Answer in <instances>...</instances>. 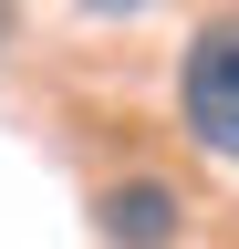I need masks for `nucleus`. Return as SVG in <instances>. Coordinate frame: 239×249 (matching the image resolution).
Wrapping results in <instances>:
<instances>
[{
  "mask_svg": "<svg viewBox=\"0 0 239 249\" xmlns=\"http://www.w3.org/2000/svg\"><path fill=\"white\" fill-rule=\"evenodd\" d=\"M177 124H187V145H198V156L239 166V11L198 21L187 62H177Z\"/></svg>",
  "mask_w": 239,
  "mask_h": 249,
  "instance_id": "1",
  "label": "nucleus"
},
{
  "mask_svg": "<svg viewBox=\"0 0 239 249\" xmlns=\"http://www.w3.org/2000/svg\"><path fill=\"white\" fill-rule=\"evenodd\" d=\"M94 239L104 249H177L187 239V197H177L166 177H114L94 197Z\"/></svg>",
  "mask_w": 239,
  "mask_h": 249,
  "instance_id": "2",
  "label": "nucleus"
},
{
  "mask_svg": "<svg viewBox=\"0 0 239 249\" xmlns=\"http://www.w3.org/2000/svg\"><path fill=\"white\" fill-rule=\"evenodd\" d=\"M73 11H94V21H135L146 0H73Z\"/></svg>",
  "mask_w": 239,
  "mask_h": 249,
  "instance_id": "3",
  "label": "nucleus"
},
{
  "mask_svg": "<svg viewBox=\"0 0 239 249\" xmlns=\"http://www.w3.org/2000/svg\"><path fill=\"white\" fill-rule=\"evenodd\" d=\"M0 42H11V0H0Z\"/></svg>",
  "mask_w": 239,
  "mask_h": 249,
  "instance_id": "4",
  "label": "nucleus"
}]
</instances>
